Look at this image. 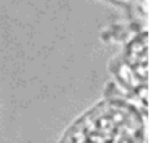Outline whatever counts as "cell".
<instances>
[{
    "mask_svg": "<svg viewBox=\"0 0 158 143\" xmlns=\"http://www.w3.org/2000/svg\"><path fill=\"white\" fill-rule=\"evenodd\" d=\"M146 116L125 97H107L79 117L60 143H146Z\"/></svg>",
    "mask_w": 158,
    "mask_h": 143,
    "instance_id": "obj_1",
    "label": "cell"
}]
</instances>
